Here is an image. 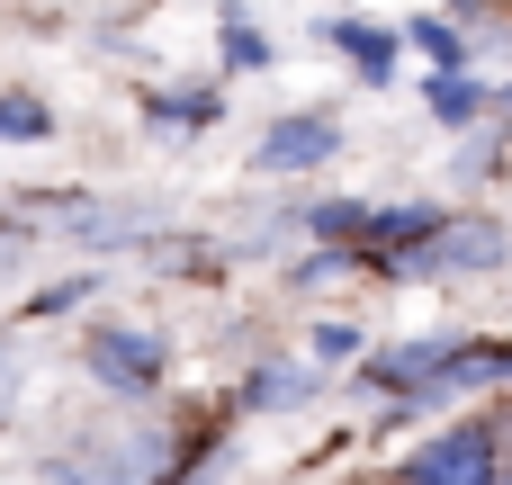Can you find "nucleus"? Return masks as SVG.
<instances>
[{"label": "nucleus", "instance_id": "nucleus-13", "mask_svg": "<svg viewBox=\"0 0 512 485\" xmlns=\"http://www.w3.org/2000/svg\"><path fill=\"white\" fill-rule=\"evenodd\" d=\"M504 162H512V117L477 126V135L459 144V180H486V171H504Z\"/></svg>", "mask_w": 512, "mask_h": 485}, {"label": "nucleus", "instance_id": "nucleus-12", "mask_svg": "<svg viewBox=\"0 0 512 485\" xmlns=\"http://www.w3.org/2000/svg\"><path fill=\"white\" fill-rule=\"evenodd\" d=\"M216 36H225V72H270V63H279V45H270L243 9H225V27H216Z\"/></svg>", "mask_w": 512, "mask_h": 485}, {"label": "nucleus", "instance_id": "nucleus-19", "mask_svg": "<svg viewBox=\"0 0 512 485\" xmlns=\"http://www.w3.org/2000/svg\"><path fill=\"white\" fill-rule=\"evenodd\" d=\"M504 485H512V477H504Z\"/></svg>", "mask_w": 512, "mask_h": 485}, {"label": "nucleus", "instance_id": "nucleus-15", "mask_svg": "<svg viewBox=\"0 0 512 485\" xmlns=\"http://www.w3.org/2000/svg\"><path fill=\"white\" fill-rule=\"evenodd\" d=\"M351 270H360L351 252H333V243H315V252H306V261L288 270V288H333V279H351Z\"/></svg>", "mask_w": 512, "mask_h": 485}, {"label": "nucleus", "instance_id": "nucleus-16", "mask_svg": "<svg viewBox=\"0 0 512 485\" xmlns=\"http://www.w3.org/2000/svg\"><path fill=\"white\" fill-rule=\"evenodd\" d=\"M36 252V234H27V216H0V270H18Z\"/></svg>", "mask_w": 512, "mask_h": 485}, {"label": "nucleus", "instance_id": "nucleus-7", "mask_svg": "<svg viewBox=\"0 0 512 485\" xmlns=\"http://www.w3.org/2000/svg\"><path fill=\"white\" fill-rule=\"evenodd\" d=\"M495 99H504V81H486V72H432V81H423V108H432L450 135H477V126H495V117H504Z\"/></svg>", "mask_w": 512, "mask_h": 485}, {"label": "nucleus", "instance_id": "nucleus-18", "mask_svg": "<svg viewBox=\"0 0 512 485\" xmlns=\"http://www.w3.org/2000/svg\"><path fill=\"white\" fill-rule=\"evenodd\" d=\"M0 360H9V342H0Z\"/></svg>", "mask_w": 512, "mask_h": 485}, {"label": "nucleus", "instance_id": "nucleus-5", "mask_svg": "<svg viewBox=\"0 0 512 485\" xmlns=\"http://www.w3.org/2000/svg\"><path fill=\"white\" fill-rule=\"evenodd\" d=\"M315 36H324V45H333L369 90H387V81H396V63H405V27H378V18H351V9H342V18H324Z\"/></svg>", "mask_w": 512, "mask_h": 485}, {"label": "nucleus", "instance_id": "nucleus-10", "mask_svg": "<svg viewBox=\"0 0 512 485\" xmlns=\"http://www.w3.org/2000/svg\"><path fill=\"white\" fill-rule=\"evenodd\" d=\"M306 360H315V369H360V360H369V324H351V315H324V324L306 333Z\"/></svg>", "mask_w": 512, "mask_h": 485}, {"label": "nucleus", "instance_id": "nucleus-8", "mask_svg": "<svg viewBox=\"0 0 512 485\" xmlns=\"http://www.w3.org/2000/svg\"><path fill=\"white\" fill-rule=\"evenodd\" d=\"M216 117H225V81H171V90L144 99V126L153 135H207Z\"/></svg>", "mask_w": 512, "mask_h": 485}, {"label": "nucleus", "instance_id": "nucleus-6", "mask_svg": "<svg viewBox=\"0 0 512 485\" xmlns=\"http://www.w3.org/2000/svg\"><path fill=\"white\" fill-rule=\"evenodd\" d=\"M315 396H324V369L315 360H261L234 387V414H306Z\"/></svg>", "mask_w": 512, "mask_h": 485}, {"label": "nucleus", "instance_id": "nucleus-3", "mask_svg": "<svg viewBox=\"0 0 512 485\" xmlns=\"http://www.w3.org/2000/svg\"><path fill=\"white\" fill-rule=\"evenodd\" d=\"M504 261H512V225L486 216V207H468V216H450L414 261H396L387 279H405V288H450V279H495Z\"/></svg>", "mask_w": 512, "mask_h": 485}, {"label": "nucleus", "instance_id": "nucleus-9", "mask_svg": "<svg viewBox=\"0 0 512 485\" xmlns=\"http://www.w3.org/2000/svg\"><path fill=\"white\" fill-rule=\"evenodd\" d=\"M405 54H423L432 72H477V36H468L450 9H423V18H405Z\"/></svg>", "mask_w": 512, "mask_h": 485}, {"label": "nucleus", "instance_id": "nucleus-11", "mask_svg": "<svg viewBox=\"0 0 512 485\" xmlns=\"http://www.w3.org/2000/svg\"><path fill=\"white\" fill-rule=\"evenodd\" d=\"M0 144H54V108L36 90H0Z\"/></svg>", "mask_w": 512, "mask_h": 485}, {"label": "nucleus", "instance_id": "nucleus-17", "mask_svg": "<svg viewBox=\"0 0 512 485\" xmlns=\"http://www.w3.org/2000/svg\"><path fill=\"white\" fill-rule=\"evenodd\" d=\"M360 485H405V477H360Z\"/></svg>", "mask_w": 512, "mask_h": 485}, {"label": "nucleus", "instance_id": "nucleus-14", "mask_svg": "<svg viewBox=\"0 0 512 485\" xmlns=\"http://www.w3.org/2000/svg\"><path fill=\"white\" fill-rule=\"evenodd\" d=\"M90 297H99V279H90V270H81V279H54V288H36V297H27V324H54V315H81Z\"/></svg>", "mask_w": 512, "mask_h": 485}, {"label": "nucleus", "instance_id": "nucleus-4", "mask_svg": "<svg viewBox=\"0 0 512 485\" xmlns=\"http://www.w3.org/2000/svg\"><path fill=\"white\" fill-rule=\"evenodd\" d=\"M333 153H342V117H333V108H288V117L261 126L252 171H261V180H306V171H324Z\"/></svg>", "mask_w": 512, "mask_h": 485}, {"label": "nucleus", "instance_id": "nucleus-2", "mask_svg": "<svg viewBox=\"0 0 512 485\" xmlns=\"http://www.w3.org/2000/svg\"><path fill=\"white\" fill-rule=\"evenodd\" d=\"M81 369H90L99 396H117L126 414H144V405L162 396V378H171V342H162L153 324H90Z\"/></svg>", "mask_w": 512, "mask_h": 485}, {"label": "nucleus", "instance_id": "nucleus-1", "mask_svg": "<svg viewBox=\"0 0 512 485\" xmlns=\"http://www.w3.org/2000/svg\"><path fill=\"white\" fill-rule=\"evenodd\" d=\"M504 477H512L504 414H450L441 432H423L405 450V485H504Z\"/></svg>", "mask_w": 512, "mask_h": 485}]
</instances>
